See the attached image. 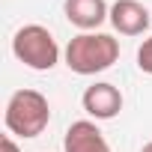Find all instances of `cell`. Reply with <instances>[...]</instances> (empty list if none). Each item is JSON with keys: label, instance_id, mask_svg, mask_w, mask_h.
<instances>
[{"label": "cell", "instance_id": "6da1fadb", "mask_svg": "<svg viewBox=\"0 0 152 152\" xmlns=\"http://www.w3.org/2000/svg\"><path fill=\"white\" fill-rule=\"evenodd\" d=\"M119 60V42L107 33H78L66 45V66L75 75H99Z\"/></svg>", "mask_w": 152, "mask_h": 152}, {"label": "cell", "instance_id": "7a4b0ae2", "mask_svg": "<svg viewBox=\"0 0 152 152\" xmlns=\"http://www.w3.org/2000/svg\"><path fill=\"white\" fill-rule=\"evenodd\" d=\"M6 131L18 134V137H39L48 122H51V104L39 90H18L12 93V99L6 102V113H3Z\"/></svg>", "mask_w": 152, "mask_h": 152}, {"label": "cell", "instance_id": "3957f363", "mask_svg": "<svg viewBox=\"0 0 152 152\" xmlns=\"http://www.w3.org/2000/svg\"><path fill=\"white\" fill-rule=\"evenodd\" d=\"M12 54L33 72H51L60 63V45L54 33L42 24H27L12 39Z\"/></svg>", "mask_w": 152, "mask_h": 152}, {"label": "cell", "instance_id": "277c9868", "mask_svg": "<svg viewBox=\"0 0 152 152\" xmlns=\"http://www.w3.org/2000/svg\"><path fill=\"white\" fill-rule=\"evenodd\" d=\"M81 104H84V110H87L93 119H113V116H119V110H122V93H119L113 84L99 81V84H93V87L84 90Z\"/></svg>", "mask_w": 152, "mask_h": 152}, {"label": "cell", "instance_id": "5b68a950", "mask_svg": "<svg viewBox=\"0 0 152 152\" xmlns=\"http://www.w3.org/2000/svg\"><path fill=\"white\" fill-rule=\"evenodd\" d=\"M149 9L143 3H137V0H116V3L110 6V24L116 33L122 36H140L149 30Z\"/></svg>", "mask_w": 152, "mask_h": 152}, {"label": "cell", "instance_id": "8992f818", "mask_svg": "<svg viewBox=\"0 0 152 152\" xmlns=\"http://www.w3.org/2000/svg\"><path fill=\"white\" fill-rule=\"evenodd\" d=\"M63 152H110V146H107V140H104V134L99 131L96 122L78 119L66 128Z\"/></svg>", "mask_w": 152, "mask_h": 152}, {"label": "cell", "instance_id": "52a82bcc", "mask_svg": "<svg viewBox=\"0 0 152 152\" xmlns=\"http://www.w3.org/2000/svg\"><path fill=\"white\" fill-rule=\"evenodd\" d=\"M66 18L69 24H75L78 30L90 33L96 27H102L104 21H110V9L104 0H66Z\"/></svg>", "mask_w": 152, "mask_h": 152}, {"label": "cell", "instance_id": "ba28073f", "mask_svg": "<svg viewBox=\"0 0 152 152\" xmlns=\"http://www.w3.org/2000/svg\"><path fill=\"white\" fill-rule=\"evenodd\" d=\"M137 69L146 72V75H152V36L143 39V45H140V51H137Z\"/></svg>", "mask_w": 152, "mask_h": 152}, {"label": "cell", "instance_id": "9c48e42d", "mask_svg": "<svg viewBox=\"0 0 152 152\" xmlns=\"http://www.w3.org/2000/svg\"><path fill=\"white\" fill-rule=\"evenodd\" d=\"M0 152H21L18 143L12 140V134H3V137H0Z\"/></svg>", "mask_w": 152, "mask_h": 152}, {"label": "cell", "instance_id": "30bf717a", "mask_svg": "<svg viewBox=\"0 0 152 152\" xmlns=\"http://www.w3.org/2000/svg\"><path fill=\"white\" fill-rule=\"evenodd\" d=\"M140 152H152V140H149V143H143V149H140Z\"/></svg>", "mask_w": 152, "mask_h": 152}]
</instances>
